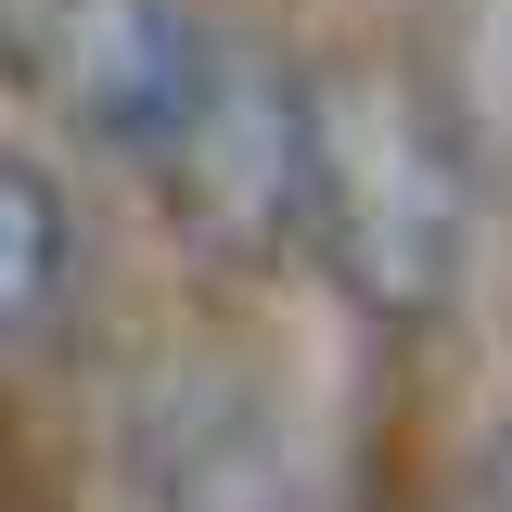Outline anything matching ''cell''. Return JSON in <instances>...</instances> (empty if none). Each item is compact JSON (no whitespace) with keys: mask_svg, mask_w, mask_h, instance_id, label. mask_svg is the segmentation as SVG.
<instances>
[{"mask_svg":"<svg viewBox=\"0 0 512 512\" xmlns=\"http://www.w3.org/2000/svg\"><path fill=\"white\" fill-rule=\"evenodd\" d=\"M0 64L90 141L141 154H167L218 90V52L180 0H0Z\"/></svg>","mask_w":512,"mask_h":512,"instance_id":"obj_1","label":"cell"},{"mask_svg":"<svg viewBox=\"0 0 512 512\" xmlns=\"http://www.w3.org/2000/svg\"><path fill=\"white\" fill-rule=\"evenodd\" d=\"M52 295H64V192L26 154H0V333H39Z\"/></svg>","mask_w":512,"mask_h":512,"instance_id":"obj_2","label":"cell"}]
</instances>
